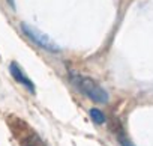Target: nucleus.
<instances>
[{
  "label": "nucleus",
  "instance_id": "nucleus-1",
  "mask_svg": "<svg viewBox=\"0 0 153 146\" xmlns=\"http://www.w3.org/2000/svg\"><path fill=\"white\" fill-rule=\"evenodd\" d=\"M71 80L76 88H78V91L81 94L89 97L92 101L99 103V104L108 103L110 97H108L107 91L102 86H99L95 80H92L90 77H84V76H80V74H75V72H71Z\"/></svg>",
  "mask_w": 153,
  "mask_h": 146
},
{
  "label": "nucleus",
  "instance_id": "nucleus-5",
  "mask_svg": "<svg viewBox=\"0 0 153 146\" xmlns=\"http://www.w3.org/2000/svg\"><path fill=\"white\" fill-rule=\"evenodd\" d=\"M119 140H120V145H122V146H135V145H134L132 142H129L125 136H120V139H119Z\"/></svg>",
  "mask_w": 153,
  "mask_h": 146
},
{
  "label": "nucleus",
  "instance_id": "nucleus-2",
  "mask_svg": "<svg viewBox=\"0 0 153 146\" xmlns=\"http://www.w3.org/2000/svg\"><path fill=\"white\" fill-rule=\"evenodd\" d=\"M21 29H23V32H24L36 45L42 47L44 50H48V51H53V53L60 51V47H59L48 35L42 33L39 29H36V27H33V26H30V24H27V23H23V24H21Z\"/></svg>",
  "mask_w": 153,
  "mask_h": 146
},
{
  "label": "nucleus",
  "instance_id": "nucleus-4",
  "mask_svg": "<svg viewBox=\"0 0 153 146\" xmlns=\"http://www.w3.org/2000/svg\"><path fill=\"white\" fill-rule=\"evenodd\" d=\"M90 118H92V121H93L95 124H98V125L105 124V115H104L99 109H90Z\"/></svg>",
  "mask_w": 153,
  "mask_h": 146
},
{
  "label": "nucleus",
  "instance_id": "nucleus-3",
  "mask_svg": "<svg viewBox=\"0 0 153 146\" xmlns=\"http://www.w3.org/2000/svg\"><path fill=\"white\" fill-rule=\"evenodd\" d=\"M9 71H11L12 77H14V79H15L18 83H21L23 86H26V88H27V89H29L32 94L35 92V86H33V83H32V82L27 79V76H26L24 72L21 71V68H20V66H18L15 62H14V63H11V66H9Z\"/></svg>",
  "mask_w": 153,
  "mask_h": 146
}]
</instances>
